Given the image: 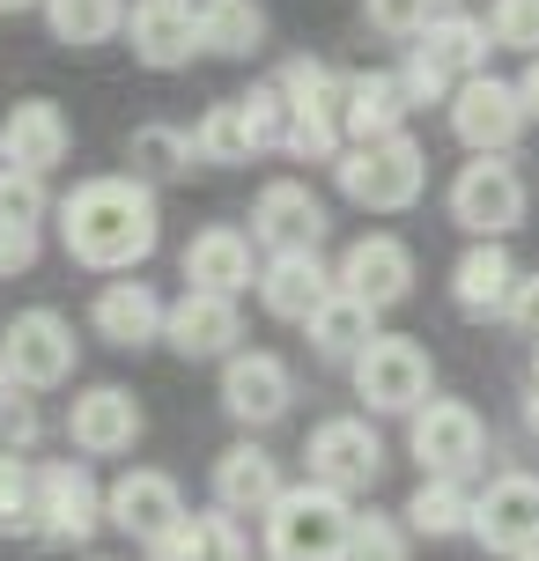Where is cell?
<instances>
[{
  "instance_id": "obj_1",
  "label": "cell",
  "mask_w": 539,
  "mask_h": 561,
  "mask_svg": "<svg viewBox=\"0 0 539 561\" xmlns=\"http://www.w3.org/2000/svg\"><path fill=\"white\" fill-rule=\"evenodd\" d=\"M59 244L96 274H126L156 252V193L141 178H82L59 199Z\"/></svg>"
},
{
  "instance_id": "obj_2",
  "label": "cell",
  "mask_w": 539,
  "mask_h": 561,
  "mask_svg": "<svg viewBox=\"0 0 539 561\" xmlns=\"http://www.w3.org/2000/svg\"><path fill=\"white\" fill-rule=\"evenodd\" d=\"M266 554L274 561H347L355 554V503L325 488H282V503L266 510Z\"/></svg>"
},
{
  "instance_id": "obj_3",
  "label": "cell",
  "mask_w": 539,
  "mask_h": 561,
  "mask_svg": "<svg viewBox=\"0 0 539 561\" xmlns=\"http://www.w3.org/2000/svg\"><path fill=\"white\" fill-rule=\"evenodd\" d=\"M333 178L341 193L369 215H399L422 199V178H428V156L414 134H385V140H363V148H341L333 156Z\"/></svg>"
},
{
  "instance_id": "obj_4",
  "label": "cell",
  "mask_w": 539,
  "mask_h": 561,
  "mask_svg": "<svg viewBox=\"0 0 539 561\" xmlns=\"http://www.w3.org/2000/svg\"><path fill=\"white\" fill-rule=\"evenodd\" d=\"M288 134V104L282 89H252V96H229L193 126V156L199 163H252L266 148H282Z\"/></svg>"
},
{
  "instance_id": "obj_5",
  "label": "cell",
  "mask_w": 539,
  "mask_h": 561,
  "mask_svg": "<svg viewBox=\"0 0 539 561\" xmlns=\"http://www.w3.org/2000/svg\"><path fill=\"white\" fill-rule=\"evenodd\" d=\"M428 347L422 340H406V333H377L355 355V392L369 399V414H414L428 399Z\"/></svg>"
},
{
  "instance_id": "obj_6",
  "label": "cell",
  "mask_w": 539,
  "mask_h": 561,
  "mask_svg": "<svg viewBox=\"0 0 539 561\" xmlns=\"http://www.w3.org/2000/svg\"><path fill=\"white\" fill-rule=\"evenodd\" d=\"M406 444H414V458H422V480H458V473L481 466L488 428H481V414H473L466 399H422Z\"/></svg>"
},
{
  "instance_id": "obj_7",
  "label": "cell",
  "mask_w": 539,
  "mask_h": 561,
  "mask_svg": "<svg viewBox=\"0 0 539 561\" xmlns=\"http://www.w3.org/2000/svg\"><path fill=\"white\" fill-rule=\"evenodd\" d=\"M303 458H311V488H325V495H363V488H377V473H385V444H377V428L355 421V414L318 421Z\"/></svg>"
},
{
  "instance_id": "obj_8",
  "label": "cell",
  "mask_w": 539,
  "mask_h": 561,
  "mask_svg": "<svg viewBox=\"0 0 539 561\" xmlns=\"http://www.w3.org/2000/svg\"><path fill=\"white\" fill-rule=\"evenodd\" d=\"M451 222L473 229L481 244H503V237L525 222V178H517L511 163H495V156L466 163L451 178Z\"/></svg>"
},
{
  "instance_id": "obj_9",
  "label": "cell",
  "mask_w": 539,
  "mask_h": 561,
  "mask_svg": "<svg viewBox=\"0 0 539 561\" xmlns=\"http://www.w3.org/2000/svg\"><path fill=\"white\" fill-rule=\"evenodd\" d=\"M30 517H37V533H45V539H74V547L104 525V495H96V480H89L82 458H53V466H37Z\"/></svg>"
},
{
  "instance_id": "obj_10",
  "label": "cell",
  "mask_w": 539,
  "mask_h": 561,
  "mask_svg": "<svg viewBox=\"0 0 539 561\" xmlns=\"http://www.w3.org/2000/svg\"><path fill=\"white\" fill-rule=\"evenodd\" d=\"M466 533L481 539L488 554H532L539 547V480L532 473H503L488 480V495H473V525Z\"/></svg>"
},
{
  "instance_id": "obj_11",
  "label": "cell",
  "mask_w": 539,
  "mask_h": 561,
  "mask_svg": "<svg viewBox=\"0 0 539 561\" xmlns=\"http://www.w3.org/2000/svg\"><path fill=\"white\" fill-rule=\"evenodd\" d=\"M451 134L473 148V156H503L517 134H525V104H517V82H495V75H473V82L451 89Z\"/></svg>"
},
{
  "instance_id": "obj_12",
  "label": "cell",
  "mask_w": 539,
  "mask_h": 561,
  "mask_svg": "<svg viewBox=\"0 0 539 561\" xmlns=\"http://www.w3.org/2000/svg\"><path fill=\"white\" fill-rule=\"evenodd\" d=\"M341 296H355L363 310H392L406 304V288H414V252L399 244V237H355L341 259V274H333Z\"/></svg>"
},
{
  "instance_id": "obj_13",
  "label": "cell",
  "mask_w": 539,
  "mask_h": 561,
  "mask_svg": "<svg viewBox=\"0 0 539 561\" xmlns=\"http://www.w3.org/2000/svg\"><path fill=\"white\" fill-rule=\"evenodd\" d=\"M252 237L266 252H318V244H325V199H318L303 178H274V185L252 199Z\"/></svg>"
},
{
  "instance_id": "obj_14",
  "label": "cell",
  "mask_w": 539,
  "mask_h": 561,
  "mask_svg": "<svg viewBox=\"0 0 539 561\" xmlns=\"http://www.w3.org/2000/svg\"><path fill=\"white\" fill-rule=\"evenodd\" d=\"M67 148H74V126H67V112L53 96H23L15 112L0 118V170L45 178L53 163H67Z\"/></svg>"
},
{
  "instance_id": "obj_15",
  "label": "cell",
  "mask_w": 539,
  "mask_h": 561,
  "mask_svg": "<svg viewBox=\"0 0 539 561\" xmlns=\"http://www.w3.org/2000/svg\"><path fill=\"white\" fill-rule=\"evenodd\" d=\"M0 369L15 377V385H59L67 369H74V333H67V318L59 310H23L8 340H0Z\"/></svg>"
},
{
  "instance_id": "obj_16",
  "label": "cell",
  "mask_w": 539,
  "mask_h": 561,
  "mask_svg": "<svg viewBox=\"0 0 539 561\" xmlns=\"http://www.w3.org/2000/svg\"><path fill=\"white\" fill-rule=\"evenodd\" d=\"M126 37H134V59L171 75V67H193L199 53V8L193 0H134L126 8Z\"/></svg>"
},
{
  "instance_id": "obj_17",
  "label": "cell",
  "mask_w": 539,
  "mask_h": 561,
  "mask_svg": "<svg viewBox=\"0 0 539 561\" xmlns=\"http://www.w3.org/2000/svg\"><path fill=\"white\" fill-rule=\"evenodd\" d=\"M104 517H112L126 539H156V533H171L177 517H185V495H177V480L171 473H156V466H134V473H118L112 480V495H104Z\"/></svg>"
},
{
  "instance_id": "obj_18",
  "label": "cell",
  "mask_w": 539,
  "mask_h": 561,
  "mask_svg": "<svg viewBox=\"0 0 539 561\" xmlns=\"http://www.w3.org/2000/svg\"><path fill=\"white\" fill-rule=\"evenodd\" d=\"M163 340H171L185 363H207V355H229V347L244 340V318H237L229 296H199V288H185V296L163 310Z\"/></svg>"
},
{
  "instance_id": "obj_19",
  "label": "cell",
  "mask_w": 539,
  "mask_h": 561,
  "mask_svg": "<svg viewBox=\"0 0 539 561\" xmlns=\"http://www.w3.org/2000/svg\"><path fill=\"white\" fill-rule=\"evenodd\" d=\"M185 288H199V296H244L252 288V237L244 229H229V222H215V229H199L193 244H185Z\"/></svg>"
},
{
  "instance_id": "obj_20",
  "label": "cell",
  "mask_w": 539,
  "mask_h": 561,
  "mask_svg": "<svg viewBox=\"0 0 539 561\" xmlns=\"http://www.w3.org/2000/svg\"><path fill=\"white\" fill-rule=\"evenodd\" d=\"M222 407H229V421H244V428L282 421L288 414V369H282V355H229V363H222Z\"/></svg>"
},
{
  "instance_id": "obj_21",
  "label": "cell",
  "mask_w": 539,
  "mask_h": 561,
  "mask_svg": "<svg viewBox=\"0 0 539 561\" xmlns=\"http://www.w3.org/2000/svg\"><path fill=\"white\" fill-rule=\"evenodd\" d=\"M67 436H74V450H89V458L134 450V444H141V407H134V392H118V385H96V392L74 399Z\"/></svg>"
},
{
  "instance_id": "obj_22",
  "label": "cell",
  "mask_w": 539,
  "mask_h": 561,
  "mask_svg": "<svg viewBox=\"0 0 539 561\" xmlns=\"http://www.w3.org/2000/svg\"><path fill=\"white\" fill-rule=\"evenodd\" d=\"M274 503H282V466L259 444H229L215 458V510H229V517H266Z\"/></svg>"
},
{
  "instance_id": "obj_23",
  "label": "cell",
  "mask_w": 539,
  "mask_h": 561,
  "mask_svg": "<svg viewBox=\"0 0 539 561\" xmlns=\"http://www.w3.org/2000/svg\"><path fill=\"white\" fill-rule=\"evenodd\" d=\"M325 296H333V274L318 266V252H274L266 274H259V304L274 318H288V325H303Z\"/></svg>"
},
{
  "instance_id": "obj_24",
  "label": "cell",
  "mask_w": 539,
  "mask_h": 561,
  "mask_svg": "<svg viewBox=\"0 0 539 561\" xmlns=\"http://www.w3.org/2000/svg\"><path fill=\"white\" fill-rule=\"evenodd\" d=\"M89 318H96V333L112 340V347H148V340H163V296H156L148 280H112Z\"/></svg>"
},
{
  "instance_id": "obj_25",
  "label": "cell",
  "mask_w": 539,
  "mask_h": 561,
  "mask_svg": "<svg viewBox=\"0 0 539 561\" xmlns=\"http://www.w3.org/2000/svg\"><path fill=\"white\" fill-rule=\"evenodd\" d=\"M399 126H406V89H399V75H347L341 134H355V148H363V140H385Z\"/></svg>"
},
{
  "instance_id": "obj_26",
  "label": "cell",
  "mask_w": 539,
  "mask_h": 561,
  "mask_svg": "<svg viewBox=\"0 0 539 561\" xmlns=\"http://www.w3.org/2000/svg\"><path fill=\"white\" fill-rule=\"evenodd\" d=\"M414 53H422L444 82H451V75H466V82H473L495 45H488V23H473V15H436V23L422 30V45H414Z\"/></svg>"
},
{
  "instance_id": "obj_27",
  "label": "cell",
  "mask_w": 539,
  "mask_h": 561,
  "mask_svg": "<svg viewBox=\"0 0 539 561\" xmlns=\"http://www.w3.org/2000/svg\"><path fill=\"white\" fill-rule=\"evenodd\" d=\"M511 288H517V266H511L503 244H473V252L451 266V296H458V310H473V318L503 310V304H511Z\"/></svg>"
},
{
  "instance_id": "obj_28",
  "label": "cell",
  "mask_w": 539,
  "mask_h": 561,
  "mask_svg": "<svg viewBox=\"0 0 539 561\" xmlns=\"http://www.w3.org/2000/svg\"><path fill=\"white\" fill-rule=\"evenodd\" d=\"M303 325H311V347L325 355V363H355L369 340H377V310H363L355 296H341V288H333V296H325Z\"/></svg>"
},
{
  "instance_id": "obj_29",
  "label": "cell",
  "mask_w": 539,
  "mask_h": 561,
  "mask_svg": "<svg viewBox=\"0 0 539 561\" xmlns=\"http://www.w3.org/2000/svg\"><path fill=\"white\" fill-rule=\"evenodd\" d=\"M259 37H266L259 0H199V53L244 59V53H259Z\"/></svg>"
},
{
  "instance_id": "obj_30",
  "label": "cell",
  "mask_w": 539,
  "mask_h": 561,
  "mask_svg": "<svg viewBox=\"0 0 539 561\" xmlns=\"http://www.w3.org/2000/svg\"><path fill=\"white\" fill-rule=\"evenodd\" d=\"M399 517H406V533H422V539H458L473 525V495H466L458 480H422Z\"/></svg>"
},
{
  "instance_id": "obj_31",
  "label": "cell",
  "mask_w": 539,
  "mask_h": 561,
  "mask_svg": "<svg viewBox=\"0 0 539 561\" xmlns=\"http://www.w3.org/2000/svg\"><path fill=\"white\" fill-rule=\"evenodd\" d=\"M45 23H53L59 45H104L126 30V0H45Z\"/></svg>"
},
{
  "instance_id": "obj_32",
  "label": "cell",
  "mask_w": 539,
  "mask_h": 561,
  "mask_svg": "<svg viewBox=\"0 0 539 561\" xmlns=\"http://www.w3.org/2000/svg\"><path fill=\"white\" fill-rule=\"evenodd\" d=\"M274 89H282L288 112H325V118H341V89H347V75H333L325 59H288Z\"/></svg>"
},
{
  "instance_id": "obj_33",
  "label": "cell",
  "mask_w": 539,
  "mask_h": 561,
  "mask_svg": "<svg viewBox=\"0 0 539 561\" xmlns=\"http://www.w3.org/2000/svg\"><path fill=\"white\" fill-rule=\"evenodd\" d=\"M126 163H134V178H177V170L193 163V134H177V126H134Z\"/></svg>"
},
{
  "instance_id": "obj_34",
  "label": "cell",
  "mask_w": 539,
  "mask_h": 561,
  "mask_svg": "<svg viewBox=\"0 0 539 561\" xmlns=\"http://www.w3.org/2000/svg\"><path fill=\"white\" fill-rule=\"evenodd\" d=\"M282 148L296 156V163H333V156H341V118H325V112H288Z\"/></svg>"
},
{
  "instance_id": "obj_35",
  "label": "cell",
  "mask_w": 539,
  "mask_h": 561,
  "mask_svg": "<svg viewBox=\"0 0 539 561\" xmlns=\"http://www.w3.org/2000/svg\"><path fill=\"white\" fill-rule=\"evenodd\" d=\"M30 495H37V473H30L15 450H0V533H37Z\"/></svg>"
},
{
  "instance_id": "obj_36",
  "label": "cell",
  "mask_w": 539,
  "mask_h": 561,
  "mask_svg": "<svg viewBox=\"0 0 539 561\" xmlns=\"http://www.w3.org/2000/svg\"><path fill=\"white\" fill-rule=\"evenodd\" d=\"M363 15L385 37H422L436 15H451V0H363Z\"/></svg>"
},
{
  "instance_id": "obj_37",
  "label": "cell",
  "mask_w": 539,
  "mask_h": 561,
  "mask_svg": "<svg viewBox=\"0 0 539 561\" xmlns=\"http://www.w3.org/2000/svg\"><path fill=\"white\" fill-rule=\"evenodd\" d=\"M488 45H511V53L539 59V0H495L488 8Z\"/></svg>"
},
{
  "instance_id": "obj_38",
  "label": "cell",
  "mask_w": 539,
  "mask_h": 561,
  "mask_svg": "<svg viewBox=\"0 0 539 561\" xmlns=\"http://www.w3.org/2000/svg\"><path fill=\"white\" fill-rule=\"evenodd\" d=\"M45 207H53V199H45V178H30V170H0V222L37 229Z\"/></svg>"
},
{
  "instance_id": "obj_39",
  "label": "cell",
  "mask_w": 539,
  "mask_h": 561,
  "mask_svg": "<svg viewBox=\"0 0 539 561\" xmlns=\"http://www.w3.org/2000/svg\"><path fill=\"white\" fill-rule=\"evenodd\" d=\"M37 266V229L0 222V274H30Z\"/></svg>"
},
{
  "instance_id": "obj_40",
  "label": "cell",
  "mask_w": 539,
  "mask_h": 561,
  "mask_svg": "<svg viewBox=\"0 0 539 561\" xmlns=\"http://www.w3.org/2000/svg\"><path fill=\"white\" fill-rule=\"evenodd\" d=\"M503 318H511L517 333H532V340H539V274H517V288H511V304H503Z\"/></svg>"
},
{
  "instance_id": "obj_41",
  "label": "cell",
  "mask_w": 539,
  "mask_h": 561,
  "mask_svg": "<svg viewBox=\"0 0 539 561\" xmlns=\"http://www.w3.org/2000/svg\"><path fill=\"white\" fill-rule=\"evenodd\" d=\"M355 547H406V539H399L392 517H377V510H369V517H355Z\"/></svg>"
},
{
  "instance_id": "obj_42",
  "label": "cell",
  "mask_w": 539,
  "mask_h": 561,
  "mask_svg": "<svg viewBox=\"0 0 539 561\" xmlns=\"http://www.w3.org/2000/svg\"><path fill=\"white\" fill-rule=\"evenodd\" d=\"M517 104H525V118H539V59L525 67V82H517Z\"/></svg>"
},
{
  "instance_id": "obj_43",
  "label": "cell",
  "mask_w": 539,
  "mask_h": 561,
  "mask_svg": "<svg viewBox=\"0 0 539 561\" xmlns=\"http://www.w3.org/2000/svg\"><path fill=\"white\" fill-rule=\"evenodd\" d=\"M347 561H406V547H355Z\"/></svg>"
},
{
  "instance_id": "obj_44",
  "label": "cell",
  "mask_w": 539,
  "mask_h": 561,
  "mask_svg": "<svg viewBox=\"0 0 539 561\" xmlns=\"http://www.w3.org/2000/svg\"><path fill=\"white\" fill-rule=\"evenodd\" d=\"M8 407H15V377L0 369V414H8Z\"/></svg>"
},
{
  "instance_id": "obj_45",
  "label": "cell",
  "mask_w": 539,
  "mask_h": 561,
  "mask_svg": "<svg viewBox=\"0 0 539 561\" xmlns=\"http://www.w3.org/2000/svg\"><path fill=\"white\" fill-rule=\"evenodd\" d=\"M15 8H30V0H0V15H15Z\"/></svg>"
},
{
  "instance_id": "obj_46",
  "label": "cell",
  "mask_w": 539,
  "mask_h": 561,
  "mask_svg": "<svg viewBox=\"0 0 539 561\" xmlns=\"http://www.w3.org/2000/svg\"><path fill=\"white\" fill-rule=\"evenodd\" d=\"M532 428H539V399H532Z\"/></svg>"
},
{
  "instance_id": "obj_47",
  "label": "cell",
  "mask_w": 539,
  "mask_h": 561,
  "mask_svg": "<svg viewBox=\"0 0 539 561\" xmlns=\"http://www.w3.org/2000/svg\"><path fill=\"white\" fill-rule=\"evenodd\" d=\"M517 561H539V547H532V554H517Z\"/></svg>"
}]
</instances>
